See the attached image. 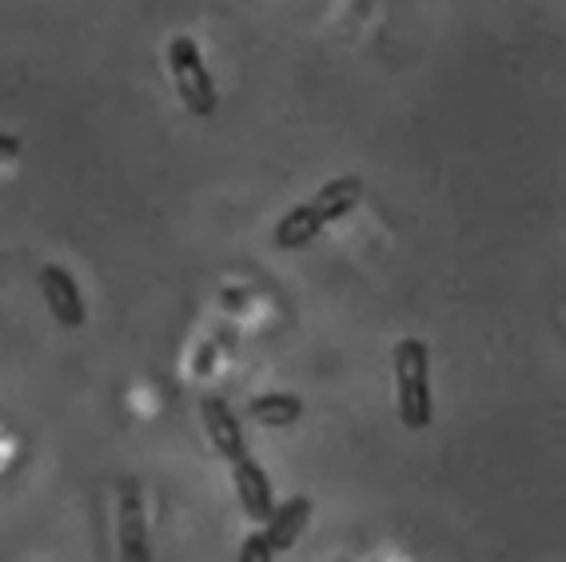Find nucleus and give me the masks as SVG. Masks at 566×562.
<instances>
[{
  "instance_id": "obj_9",
  "label": "nucleus",
  "mask_w": 566,
  "mask_h": 562,
  "mask_svg": "<svg viewBox=\"0 0 566 562\" xmlns=\"http://www.w3.org/2000/svg\"><path fill=\"white\" fill-rule=\"evenodd\" d=\"M248 415H252L255 423H263V427H292V423H300V415H304V399L292 392L255 395V399L248 403Z\"/></svg>"
},
{
  "instance_id": "obj_11",
  "label": "nucleus",
  "mask_w": 566,
  "mask_h": 562,
  "mask_svg": "<svg viewBox=\"0 0 566 562\" xmlns=\"http://www.w3.org/2000/svg\"><path fill=\"white\" fill-rule=\"evenodd\" d=\"M21 156V140L17 136H9V132H0V164H9Z\"/></svg>"
},
{
  "instance_id": "obj_6",
  "label": "nucleus",
  "mask_w": 566,
  "mask_h": 562,
  "mask_svg": "<svg viewBox=\"0 0 566 562\" xmlns=\"http://www.w3.org/2000/svg\"><path fill=\"white\" fill-rule=\"evenodd\" d=\"M200 415H203V431H208V439H212V447L223 455L228 462L243 459L248 455V439H243V427L240 419L232 415V407L223 399H216V395H208V399L200 403Z\"/></svg>"
},
{
  "instance_id": "obj_3",
  "label": "nucleus",
  "mask_w": 566,
  "mask_h": 562,
  "mask_svg": "<svg viewBox=\"0 0 566 562\" xmlns=\"http://www.w3.org/2000/svg\"><path fill=\"white\" fill-rule=\"evenodd\" d=\"M116 547H120V562H153L148 511L136 479H120V491H116Z\"/></svg>"
},
{
  "instance_id": "obj_1",
  "label": "nucleus",
  "mask_w": 566,
  "mask_h": 562,
  "mask_svg": "<svg viewBox=\"0 0 566 562\" xmlns=\"http://www.w3.org/2000/svg\"><path fill=\"white\" fill-rule=\"evenodd\" d=\"M395 403H399V423L407 431H427L436 419V395H431V352L423 340L395 343Z\"/></svg>"
},
{
  "instance_id": "obj_4",
  "label": "nucleus",
  "mask_w": 566,
  "mask_h": 562,
  "mask_svg": "<svg viewBox=\"0 0 566 562\" xmlns=\"http://www.w3.org/2000/svg\"><path fill=\"white\" fill-rule=\"evenodd\" d=\"M41 292H44V303H49L52 320L76 332L88 323V308H84V295H81V283L72 275L69 268L61 263H44L41 268Z\"/></svg>"
},
{
  "instance_id": "obj_8",
  "label": "nucleus",
  "mask_w": 566,
  "mask_h": 562,
  "mask_svg": "<svg viewBox=\"0 0 566 562\" xmlns=\"http://www.w3.org/2000/svg\"><path fill=\"white\" fill-rule=\"evenodd\" d=\"M359 200H364V180H359V176H339V180H327L324 188L315 191V200H307V204H312V211L327 228V223L344 220Z\"/></svg>"
},
{
  "instance_id": "obj_7",
  "label": "nucleus",
  "mask_w": 566,
  "mask_h": 562,
  "mask_svg": "<svg viewBox=\"0 0 566 562\" xmlns=\"http://www.w3.org/2000/svg\"><path fill=\"white\" fill-rule=\"evenodd\" d=\"M307 522H312V499H307V495H292V499L280 502V507L268 514V522H263V539L272 542L275 554H283L300 542V534L307 531Z\"/></svg>"
},
{
  "instance_id": "obj_2",
  "label": "nucleus",
  "mask_w": 566,
  "mask_h": 562,
  "mask_svg": "<svg viewBox=\"0 0 566 562\" xmlns=\"http://www.w3.org/2000/svg\"><path fill=\"white\" fill-rule=\"evenodd\" d=\"M168 69H172V81H176V92H180L184 108L192 112V116H200V121L216 116V104H220L216 81H212V72L203 69V52L192 37H176V41L168 44Z\"/></svg>"
},
{
  "instance_id": "obj_5",
  "label": "nucleus",
  "mask_w": 566,
  "mask_h": 562,
  "mask_svg": "<svg viewBox=\"0 0 566 562\" xmlns=\"http://www.w3.org/2000/svg\"><path fill=\"white\" fill-rule=\"evenodd\" d=\"M232 479H235V495H240L243 514L252 522H268V514L275 511V495H272V479L263 471L252 455L232 462Z\"/></svg>"
},
{
  "instance_id": "obj_10",
  "label": "nucleus",
  "mask_w": 566,
  "mask_h": 562,
  "mask_svg": "<svg viewBox=\"0 0 566 562\" xmlns=\"http://www.w3.org/2000/svg\"><path fill=\"white\" fill-rule=\"evenodd\" d=\"M235 562H275L272 542L263 539V531H252L248 539L240 542V554H235Z\"/></svg>"
}]
</instances>
